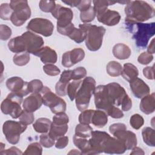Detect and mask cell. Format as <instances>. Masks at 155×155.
<instances>
[{"mask_svg": "<svg viewBox=\"0 0 155 155\" xmlns=\"http://www.w3.org/2000/svg\"><path fill=\"white\" fill-rule=\"evenodd\" d=\"M87 75V70L83 67H78L71 71V80H81Z\"/></svg>", "mask_w": 155, "mask_h": 155, "instance_id": "47", "label": "cell"}, {"mask_svg": "<svg viewBox=\"0 0 155 155\" xmlns=\"http://www.w3.org/2000/svg\"><path fill=\"white\" fill-rule=\"evenodd\" d=\"M28 83L20 77L14 76L8 78L6 81L5 84L11 92L16 93L22 96H25L30 93L28 90Z\"/></svg>", "mask_w": 155, "mask_h": 155, "instance_id": "17", "label": "cell"}, {"mask_svg": "<svg viewBox=\"0 0 155 155\" xmlns=\"http://www.w3.org/2000/svg\"><path fill=\"white\" fill-rule=\"evenodd\" d=\"M8 47L12 52L16 54L27 51L25 42L22 35L11 39L8 42Z\"/></svg>", "mask_w": 155, "mask_h": 155, "instance_id": "23", "label": "cell"}, {"mask_svg": "<svg viewBox=\"0 0 155 155\" xmlns=\"http://www.w3.org/2000/svg\"><path fill=\"white\" fill-rule=\"evenodd\" d=\"M105 85L111 104L116 107L120 106L124 100L128 96L124 87L116 82L109 83Z\"/></svg>", "mask_w": 155, "mask_h": 155, "instance_id": "14", "label": "cell"}, {"mask_svg": "<svg viewBox=\"0 0 155 155\" xmlns=\"http://www.w3.org/2000/svg\"><path fill=\"white\" fill-rule=\"evenodd\" d=\"M42 154V148L40 143L33 142L30 143L22 154Z\"/></svg>", "mask_w": 155, "mask_h": 155, "instance_id": "38", "label": "cell"}, {"mask_svg": "<svg viewBox=\"0 0 155 155\" xmlns=\"http://www.w3.org/2000/svg\"><path fill=\"white\" fill-rule=\"evenodd\" d=\"M130 87L133 95L138 99L149 94L150 92L149 86L142 79L138 78L130 82Z\"/></svg>", "mask_w": 155, "mask_h": 155, "instance_id": "19", "label": "cell"}, {"mask_svg": "<svg viewBox=\"0 0 155 155\" xmlns=\"http://www.w3.org/2000/svg\"><path fill=\"white\" fill-rule=\"evenodd\" d=\"M68 37L76 43L80 44L85 41L86 38V31L81 28H77L74 27Z\"/></svg>", "mask_w": 155, "mask_h": 155, "instance_id": "34", "label": "cell"}, {"mask_svg": "<svg viewBox=\"0 0 155 155\" xmlns=\"http://www.w3.org/2000/svg\"><path fill=\"white\" fill-rule=\"evenodd\" d=\"M140 103V110L145 114H150L155 110L154 93L148 94L141 98Z\"/></svg>", "mask_w": 155, "mask_h": 155, "instance_id": "22", "label": "cell"}, {"mask_svg": "<svg viewBox=\"0 0 155 155\" xmlns=\"http://www.w3.org/2000/svg\"><path fill=\"white\" fill-rule=\"evenodd\" d=\"M93 112V110H85L82 111L79 116V122L82 124H91V117Z\"/></svg>", "mask_w": 155, "mask_h": 155, "instance_id": "42", "label": "cell"}, {"mask_svg": "<svg viewBox=\"0 0 155 155\" xmlns=\"http://www.w3.org/2000/svg\"><path fill=\"white\" fill-rule=\"evenodd\" d=\"M106 70L109 76L111 77H117L121 75L122 67L119 62L111 61L107 64Z\"/></svg>", "mask_w": 155, "mask_h": 155, "instance_id": "32", "label": "cell"}, {"mask_svg": "<svg viewBox=\"0 0 155 155\" xmlns=\"http://www.w3.org/2000/svg\"><path fill=\"white\" fill-rule=\"evenodd\" d=\"M39 5L41 11L45 13H51L54 9L56 4L55 1H40Z\"/></svg>", "mask_w": 155, "mask_h": 155, "instance_id": "44", "label": "cell"}, {"mask_svg": "<svg viewBox=\"0 0 155 155\" xmlns=\"http://www.w3.org/2000/svg\"><path fill=\"white\" fill-rule=\"evenodd\" d=\"M143 74L147 79L150 80H153L154 76V66L147 67L143 69Z\"/></svg>", "mask_w": 155, "mask_h": 155, "instance_id": "52", "label": "cell"}, {"mask_svg": "<svg viewBox=\"0 0 155 155\" xmlns=\"http://www.w3.org/2000/svg\"><path fill=\"white\" fill-rule=\"evenodd\" d=\"M10 5L13 10L10 21L14 25L21 26L30 18L31 12L27 1H11Z\"/></svg>", "mask_w": 155, "mask_h": 155, "instance_id": "8", "label": "cell"}, {"mask_svg": "<svg viewBox=\"0 0 155 155\" xmlns=\"http://www.w3.org/2000/svg\"><path fill=\"white\" fill-rule=\"evenodd\" d=\"M117 2L111 1H93V8L99 22L108 26H114L119 22L121 18L119 13L108 8L109 5Z\"/></svg>", "mask_w": 155, "mask_h": 155, "instance_id": "3", "label": "cell"}, {"mask_svg": "<svg viewBox=\"0 0 155 155\" xmlns=\"http://www.w3.org/2000/svg\"><path fill=\"white\" fill-rule=\"evenodd\" d=\"M26 28L33 33L48 37L53 34L54 25L51 21L47 19L36 18L29 21Z\"/></svg>", "mask_w": 155, "mask_h": 155, "instance_id": "13", "label": "cell"}, {"mask_svg": "<svg viewBox=\"0 0 155 155\" xmlns=\"http://www.w3.org/2000/svg\"><path fill=\"white\" fill-rule=\"evenodd\" d=\"M40 94L42 96L43 104L49 107L53 113L56 114L65 111L67 108L65 101L51 91L48 87L44 86Z\"/></svg>", "mask_w": 155, "mask_h": 155, "instance_id": "9", "label": "cell"}, {"mask_svg": "<svg viewBox=\"0 0 155 155\" xmlns=\"http://www.w3.org/2000/svg\"><path fill=\"white\" fill-rule=\"evenodd\" d=\"M19 122L25 125H30L33 123L35 120V117L33 113L31 112H28L25 110H23L21 114L19 117Z\"/></svg>", "mask_w": 155, "mask_h": 155, "instance_id": "41", "label": "cell"}, {"mask_svg": "<svg viewBox=\"0 0 155 155\" xmlns=\"http://www.w3.org/2000/svg\"><path fill=\"white\" fill-rule=\"evenodd\" d=\"M68 154H81V152L77 150H71L70 152L68 153Z\"/></svg>", "mask_w": 155, "mask_h": 155, "instance_id": "58", "label": "cell"}, {"mask_svg": "<svg viewBox=\"0 0 155 155\" xmlns=\"http://www.w3.org/2000/svg\"><path fill=\"white\" fill-rule=\"evenodd\" d=\"M68 122L69 117L65 112L56 114L53 117V123L56 125L68 124Z\"/></svg>", "mask_w": 155, "mask_h": 155, "instance_id": "45", "label": "cell"}, {"mask_svg": "<svg viewBox=\"0 0 155 155\" xmlns=\"http://www.w3.org/2000/svg\"><path fill=\"white\" fill-rule=\"evenodd\" d=\"M24 38L27 52L36 55V53L44 47V41L42 38L31 31H27L22 33Z\"/></svg>", "mask_w": 155, "mask_h": 155, "instance_id": "15", "label": "cell"}, {"mask_svg": "<svg viewBox=\"0 0 155 155\" xmlns=\"http://www.w3.org/2000/svg\"><path fill=\"white\" fill-rule=\"evenodd\" d=\"M82 82V80H73L72 82L68 83L67 87V94L71 101L75 99L76 93L80 87Z\"/></svg>", "mask_w": 155, "mask_h": 155, "instance_id": "33", "label": "cell"}, {"mask_svg": "<svg viewBox=\"0 0 155 155\" xmlns=\"http://www.w3.org/2000/svg\"><path fill=\"white\" fill-rule=\"evenodd\" d=\"M139 74L137 68L131 63H126L122 68L121 75L124 79L130 82L136 78Z\"/></svg>", "mask_w": 155, "mask_h": 155, "instance_id": "26", "label": "cell"}, {"mask_svg": "<svg viewBox=\"0 0 155 155\" xmlns=\"http://www.w3.org/2000/svg\"><path fill=\"white\" fill-rule=\"evenodd\" d=\"M55 147L58 149H63L67 147L68 143V137L67 136H61L56 140Z\"/></svg>", "mask_w": 155, "mask_h": 155, "instance_id": "50", "label": "cell"}, {"mask_svg": "<svg viewBox=\"0 0 155 155\" xmlns=\"http://www.w3.org/2000/svg\"><path fill=\"white\" fill-rule=\"evenodd\" d=\"M11 28L4 24L0 25V38L2 41L8 40L12 36Z\"/></svg>", "mask_w": 155, "mask_h": 155, "instance_id": "48", "label": "cell"}, {"mask_svg": "<svg viewBox=\"0 0 155 155\" xmlns=\"http://www.w3.org/2000/svg\"><path fill=\"white\" fill-rule=\"evenodd\" d=\"M39 143L45 148H50L55 144V140L51 138L48 134L42 133L39 136Z\"/></svg>", "mask_w": 155, "mask_h": 155, "instance_id": "43", "label": "cell"}, {"mask_svg": "<svg viewBox=\"0 0 155 155\" xmlns=\"http://www.w3.org/2000/svg\"><path fill=\"white\" fill-rule=\"evenodd\" d=\"M27 127L20 122L8 120L2 125V132L8 142L15 145L19 142L21 134L25 131Z\"/></svg>", "mask_w": 155, "mask_h": 155, "instance_id": "11", "label": "cell"}, {"mask_svg": "<svg viewBox=\"0 0 155 155\" xmlns=\"http://www.w3.org/2000/svg\"><path fill=\"white\" fill-rule=\"evenodd\" d=\"M73 141L74 145L81 151V154H92L89 139L88 140L87 138L80 137L74 134L73 137Z\"/></svg>", "mask_w": 155, "mask_h": 155, "instance_id": "25", "label": "cell"}, {"mask_svg": "<svg viewBox=\"0 0 155 155\" xmlns=\"http://www.w3.org/2000/svg\"><path fill=\"white\" fill-rule=\"evenodd\" d=\"M122 129H127L126 125L123 123H115L111 125L109 127V131L112 134L114 132Z\"/></svg>", "mask_w": 155, "mask_h": 155, "instance_id": "53", "label": "cell"}, {"mask_svg": "<svg viewBox=\"0 0 155 155\" xmlns=\"http://www.w3.org/2000/svg\"><path fill=\"white\" fill-rule=\"evenodd\" d=\"M95 88L96 81L93 78L88 76L84 79L74 99L76 106L78 110L82 111L88 108Z\"/></svg>", "mask_w": 155, "mask_h": 155, "instance_id": "6", "label": "cell"}, {"mask_svg": "<svg viewBox=\"0 0 155 155\" xmlns=\"http://www.w3.org/2000/svg\"><path fill=\"white\" fill-rule=\"evenodd\" d=\"M132 150V151L130 153V154H140V155H143L145 154L144 151H143V150L142 148H140V147H134Z\"/></svg>", "mask_w": 155, "mask_h": 155, "instance_id": "56", "label": "cell"}, {"mask_svg": "<svg viewBox=\"0 0 155 155\" xmlns=\"http://www.w3.org/2000/svg\"><path fill=\"white\" fill-rule=\"evenodd\" d=\"M79 27L86 31L85 41L87 48L92 51L99 50L102 45L103 37L106 31L105 28L102 26H97L88 23L81 24Z\"/></svg>", "mask_w": 155, "mask_h": 155, "instance_id": "5", "label": "cell"}, {"mask_svg": "<svg viewBox=\"0 0 155 155\" xmlns=\"http://www.w3.org/2000/svg\"><path fill=\"white\" fill-rule=\"evenodd\" d=\"M92 1H90V0H87V1H80L79 4H78V5L77 6V8H78V10L81 12H83L84 10H86L87 9H88V8H90L91 5Z\"/></svg>", "mask_w": 155, "mask_h": 155, "instance_id": "54", "label": "cell"}, {"mask_svg": "<svg viewBox=\"0 0 155 155\" xmlns=\"http://www.w3.org/2000/svg\"><path fill=\"white\" fill-rule=\"evenodd\" d=\"M144 124V119L143 117L139 114H134L132 115L130 119V124L135 130H139L143 126Z\"/></svg>", "mask_w": 155, "mask_h": 155, "instance_id": "40", "label": "cell"}, {"mask_svg": "<svg viewBox=\"0 0 155 155\" xmlns=\"http://www.w3.org/2000/svg\"><path fill=\"white\" fill-rule=\"evenodd\" d=\"M42 104L41 94L40 93H32L24 99L22 102V107L24 110L33 113L40 108Z\"/></svg>", "mask_w": 155, "mask_h": 155, "instance_id": "20", "label": "cell"}, {"mask_svg": "<svg viewBox=\"0 0 155 155\" xmlns=\"http://www.w3.org/2000/svg\"><path fill=\"white\" fill-rule=\"evenodd\" d=\"M13 10L10 4L3 3L0 6V18L3 20H10Z\"/></svg>", "mask_w": 155, "mask_h": 155, "instance_id": "37", "label": "cell"}, {"mask_svg": "<svg viewBox=\"0 0 155 155\" xmlns=\"http://www.w3.org/2000/svg\"><path fill=\"white\" fill-rule=\"evenodd\" d=\"M124 11L125 22H143L155 15L154 7L144 1H128Z\"/></svg>", "mask_w": 155, "mask_h": 155, "instance_id": "1", "label": "cell"}, {"mask_svg": "<svg viewBox=\"0 0 155 155\" xmlns=\"http://www.w3.org/2000/svg\"><path fill=\"white\" fill-rule=\"evenodd\" d=\"M43 70L46 74L51 76H58L61 73L60 69L53 64H48L44 65Z\"/></svg>", "mask_w": 155, "mask_h": 155, "instance_id": "46", "label": "cell"}, {"mask_svg": "<svg viewBox=\"0 0 155 155\" xmlns=\"http://www.w3.org/2000/svg\"><path fill=\"white\" fill-rule=\"evenodd\" d=\"M22 102L23 96L16 93L11 92L2 102L1 111L5 114H9L13 119L19 118L23 111L21 107Z\"/></svg>", "mask_w": 155, "mask_h": 155, "instance_id": "7", "label": "cell"}, {"mask_svg": "<svg viewBox=\"0 0 155 155\" xmlns=\"http://www.w3.org/2000/svg\"><path fill=\"white\" fill-rule=\"evenodd\" d=\"M99 148L102 153L106 154H123L127 150L122 142L115 137H113L107 133H105L98 143Z\"/></svg>", "mask_w": 155, "mask_h": 155, "instance_id": "10", "label": "cell"}, {"mask_svg": "<svg viewBox=\"0 0 155 155\" xmlns=\"http://www.w3.org/2000/svg\"><path fill=\"white\" fill-rule=\"evenodd\" d=\"M113 56L118 59L124 60L130 58L131 51L130 47L123 43H118L114 45L112 50Z\"/></svg>", "mask_w": 155, "mask_h": 155, "instance_id": "24", "label": "cell"}, {"mask_svg": "<svg viewBox=\"0 0 155 155\" xmlns=\"http://www.w3.org/2000/svg\"><path fill=\"white\" fill-rule=\"evenodd\" d=\"M63 3L66 4L67 5L70 6L71 7H77L78 4L80 2L79 0L78 1H62Z\"/></svg>", "mask_w": 155, "mask_h": 155, "instance_id": "55", "label": "cell"}, {"mask_svg": "<svg viewBox=\"0 0 155 155\" xmlns=\"http://www.w3.org/2000/svg\"><path fill=\"white\" fill-rule=\"evenodd\" d=\"M30 53L25 51L23 53H17L13 56V61L14 64L18 66H24L30 61Z\"/></svg>", "mask_w": 155, "mask_h": 155, "instance_id": "35", "label": "cell"}, {"mask_svg": "<svg viewBox=\"0 0 155 155\" xmlns=\"http://www.w3.org/2000/svg\"><path fill=\"white\" fill-rule=\"evenodd\" d=\"M96 16V13L93 7L91 6L90 8L81 12L80 13L81 21L84 23H88L93 21Z\"/></svg>", "mask_w": 155, "mask_h": 155, "instance_id": "36", "label": "cell"}, {"mask_svg": "<svg viewBox=\"0 0 155 155\" xmlns=\"http://www.w3.org/2000/svg\"><path fill=\"white\" fill-rule=\"evenodd\" d=\"M108 122V115L103 110H94L91 117V124L97 128H102Z\"/></svg>", "mask_w": 155, "mask_h": 155, "instance_id": "27", "label": "cell"}, {"mask_svg": "<svg viewBox=\"0 0 155 155\" xmlns=\"http://www.w3.org/2000/svg\"><path fill=\"white\" fill-rule=\"evenodd\" d=\"M127 30L131 33L137 47L144 49L150 39L155 34V23L125 22Z\"/></svg>", "mask_w": 155, "mask_h": 155, "instance_id": "2", "label": "cell"}, {"mask_svg": "<svg viewBox=\"0 0 155 155\" xmlns=\"http://www.w3.org/2000/svg\"><path fill=\"white\" fill-rule=\"evenodd\" d=\"M35 56L40 58L41 61L45 64H54L58 59L56 52L48 46L43 47Z\"/></svg>", "mask_w": 155, "mask_h": 155, "instance_id": "21", "label": "cell"}, {"mask_svg": "<svg viewBox=\"0 0 155 155\" xmlns=\"http://www.w3.org/2000/svg\"><path fill=\"white\" fill-rule=\"evenodd\" d=\"M113 135L123 143L127 150H131L137 145L136 135L132 131L122 129L114 132Z\"/></svg>", "mask_w": 155, "mask_h": 155, "instance_id": "18", "label": "cell"}, {"mask_svg": "<svg viewBox=\"0 0 155 155\" xmlns=\"http://www.w3.org/2000/svg\"><path fill=\"white\" fill-rule=\"evenodd\" d=\"M51 120L45 117H41L38 119L33 124L34 130L39 133H47L49 131L51 125Z\"/></svg>", "mask_w": 155, "mask_h": 155, "instance_id": "29", "label": "cell"}, {"mask_svg": "<svg viewBox=\"0 0 155 155\" xmlns=\"http://www.w3.org/2000/svg\"><path fill=\"white\" fill-rule=\"evenodd\" d=\"M23 153L16 147H12L7 150H4L0 152L1 155H21Z\"/></svg>", "mask_w": 155, "mask_h": 155, "instance_id": "51", "label": "cell"}, {"mask_svg": "<svg viewBox=\"0 0 155 155\" xmlns=\"http://www.w3.org/2000/svg\"><path fill=\"white\" fill-rule=\"evenodd\" d=\"M143 140L149 147L155 146L154 130L151 127H145L142 130Z\"/></svg>", "mask_w": 155, "mask_h": 155, "instance_id": "30", "label": "cell"}, {"mask_svg": "<svg viewBox=\"0 0 155 155\" xmlns=\"http://www.w3.org/2000/svg\"><path fill=\"white\" fill-rule=\"evenodd\" d=\"M44 85L41 81L33 79L28 83V90L30 93H40Z\"/></svg>", "mask_w": 155, "mask_h": 155, "instance_id": "39", "label": "cell"}, {"mask_svg": "<svg viewBox=\"0 0 155 155\" xmlns=\"http://www.w3.org/2000/svg\"><path fill=\"white\" fill-rule=\"evenodd\" d=\"M153 60V56L147 52L142 53L137 58V61L142 65H147Z\"/></svg>", "mask_w": 155, "mask_h": 155, "instance_id": "49", "label": "cell"}, {"mask_svg": "<svg viewBox=\"0 0 155 155\" xmlns=\"http://www.w3.org/2000/svg\"><path fill=\"white\" fill-rule=\"evenodd\" d=\"M93 132V128L89 124H79L75 127V135L82 138H90Z\"/></svg>", "mask_w": 155, "mask_h": 155, "instance_id": "31", "label": "cell"}, {"mask_svg": "<svg viewBox=\"0 0 155 155\" xmlns=\"http://www.w3.org/2000/svg\"><path fill=\"white\" fill-rule=\"evenodd\" d=\"M84 57V50L81 48H75L62 54L61 63L64 67L69 68L82 61Z\"/></svg>", "mask_w": 155, "mask_h": 155, "instance_id": "16", "label": "cell"}, {"mask_svg": "<svg viewBox=\"0 0 155 155\" xmlns=\"http://www.w3.org/2000/svg\"><path fill=\"white\" fill-rule=\"evenodd\" d=\"M148 53L149 54H154V39H153L150 42V45H148L147 48V51Z\"/></svg>", "mask_w": 155, "mask_h": 155, "instance_id": "57", "label": "cell"}, {"mask_svg": "<svg viewBox=\"0 0 155 155\" xmlns=\"http://www.w3.org/2000/svg\"><path fill=\"white\" fill-rule=\"evenodd\" d=\"M68 129V124L65 125H56L51 123L48 134L55 140L59 137L64 136Z\"/></svg>", "mask_w": 155, "mask_h": 155, "instance_id": "28", "label": "cell"}, {"mask_svg": "<svg viewBox=\"0 0 155 155\" xmlns=\"http://www.w3.org/2000/svg\"><path fill=\"white\" fill-rule=\"evenodd\" d=\"M94 104L97 110L104 111L108 115L114 108L108 95L106 85H99L95 88L94 91Z\"/></svg>", "mask_w": 155, "mask_h": 155, "instance_id": "12", "label": "cell"}, {"mask_svg": "<svg viewBox=\"0 0 155 155\" xmlns=\"http://www.w3.org/2000/svg\"><path fill=\"white\" fill-rule=\"evenodd\" d=\"M51 15L57 19L58 32L68 36L74 28V24L71 22L73 18V12L71 9L56 4Z\"/></svg>", "mask_w": 155, "mask_h": 155, "instance_id": "4", "label": "cell"}]
</instances>
